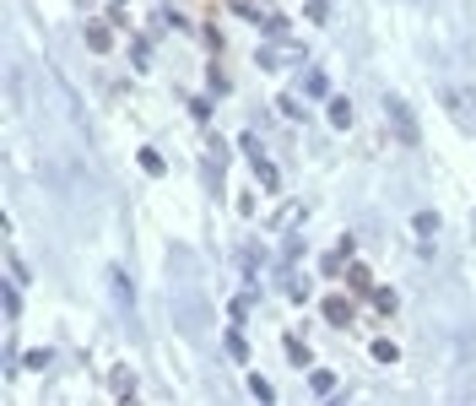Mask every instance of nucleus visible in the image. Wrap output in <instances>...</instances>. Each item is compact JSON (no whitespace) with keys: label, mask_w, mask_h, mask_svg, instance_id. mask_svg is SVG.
<instances>
[{"label":"nucleus","mask_w":476,"mask_h":406,"mask_svg":"<svg viewBox=\"0 0 476 406\" xmlns=\"http://www.w3.org/2000/svg\"><path fill=\"white\" fill-rule=\"evenodd\" d=\"M390 114H395V130H401L406 141H417V125H412V114H406V103H395V98H390Z\"/></svg>","instance_id":"1"},{"label":"nucleus","mask_w":476,"mask_h":406,"mask_svg":"<svg viewBox=\"0 0 476 406\" xmlns=\"http://www.w3.org/2000/svg\"><path fill=\"white\" fill-rule=\"evenodd\" d=\"M331 125H341V130L352 125V103H347V98H336V103H331Z\"/></svg>","instance_id":"2"},{"label":"nucleus","mask_w":476,"mask_h":406,"mask_svg":"<svg viewBox=\"0 0 476 406\" xmlns=\"http://www.w3.org/2000/svg\"><path fill=\"white\" fill-rule=\"evenodd\" d=\"M325 314H331V320H341V325H347V314H352V309L341 304V298H331V304H325Z\"/></svg>","instance_id":"3"}]
</instances>
